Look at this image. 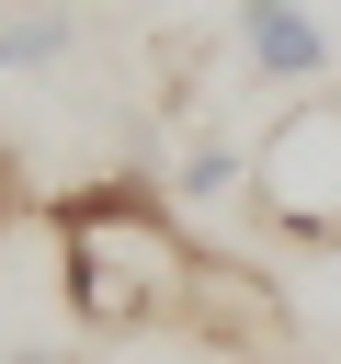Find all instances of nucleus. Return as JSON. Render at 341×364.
I'll return each mask as SVG.
<instances>
[{"mask_svg": "<svg viewBox=\"0 0 341 364\" xmlns=\"http://www.w3.org/2000/svg\"><path fill=\"white\" fill-rule=\"evenodd\" d=\"M45 228H57V296H68L80 330L136 341V330H182V318H193L205 250L182 239V205H170L148 171L68 182V193L45 205Z\"/></svg>", "mask_w": 341, "mask_h": 364, "instance_id": "obj_1", "label": "nucleus"}, {"mask_svg": "<svg viewBox=\"0 0 341 364\" xmlns=\"http://www.w3.org/2000/svg\"><path fill=\"white\" fill-rule=\"evenodd\" d=\"M250 216L296 250H341V80L273 102L250 136Z\"/></svg>", "mask_w": 341, "mask_h": 364, "instance_id": "obj_2", "label": "nucleus"}, {"mask_svg": "<svg viewBox=\"0 0 341 364\" xmlns=\"http://www.w3.org/2000/svg\"><path fill=\"white\" fill-rule=\"evenodd\" d=\"M227 57H239L250 91H284V102L341 68V46H330V23H318L307 0H239V11H227Z\"/></svg>", "mask_w": 341, "mask_h": 364, "instance_id": "obj_3", "label": "nucleus"}, {"mask_svg": "<svg viewBox=\"0 0 341 364\" xmlns=\"http://www.w3.org/2000/svg\"><path fill=\"white\" fill-rule=\"evenodd\" d=\"M170 205H227V193H250V136H227V125H193L182 148H170V182H159Z\"/></svg>", "mask_w": 341, "mask_h": 364, "instance_id": "obj_4", "label": "nucleus"}, {"mask_svg": "<svg viewBox=\"0 0 341 364\" xmlns=\"http://www.w3.org/2000/svg\"><path fill=\"white\" fill-rule=\"evenodd\" d=\"M68 46H80V11H68V0H0V80L57 68Z\"/></svg>", "mask_w": 341, "mask_h": 364, "instance_id": "obj_5", "label": "nucleus"}, {"mask_svg": "<svg viewBox=\"0 0 341 364\" xmlns=\"http://www.w3.org/2000/svg\"><path fill=\"white\" fill-rule=\"evenodd\" d=\"M34 216V171H23V148L0 136V228H23Z\"/></svg>", "mask_w": 341, "mask_h": 364, "instance_id": "obj_6", "label": "nucleus"}, {"mask_svg": "<svg viewBox=\"0 0 341 364\" xmlns=\"http://www.w3.org/2000/svg\"><path fill=\"white\" fill-rule=\"evenodd\" d=\"M0 364H68V353H57V341H23V353H0Z\"/></svg>", "mask_w": 341, "mask_h": 364, "instance_id": "obj_7", "label": "nucleus"}]
</instances>
